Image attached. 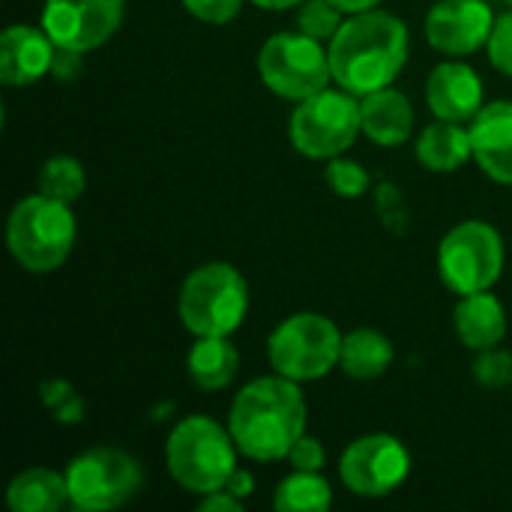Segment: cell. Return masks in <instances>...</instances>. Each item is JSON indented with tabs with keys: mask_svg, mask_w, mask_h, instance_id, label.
I'll return each instance as SVG.
<instances>
[{
	"mask_svg": "<svg viewBox=\"0 0 512 512\" xmlns=\"http://www.w3.org/2000/svg\"><path fill=\"white\" fill-rule=\"evenodd\" d=\"M309 408L297 381L285 375H267L249 381L231 402L228 432L240 456L252 462L288 459L297 438L306 435Z\"/></svg>",
	"mask_w": 512,
	"mask_h": 512,
	"instance_id": "6da1fadb",
	"label": "cell"
},
{
	"mask_svg": "<svg viewBox=\"0 0 512 512\" xmlns=\"http://www.w3.org/2000/svg\"><path fill=\"white\" fill-rule=\"evenodd\" d=\"M333 81L354 96L390 87L408 63V27L402 18L366 9L342 21L330 39Z\"/></svg>",
	"mask_w": 512,
	"mask_h": 512,
	"instance_id": "7a4b0ae2",
	"label": "cell"
},
{
	"mask_svg": "<svg viewBox=\"0 0 512 512\" xmlns=\"http://www.w3.org/2000/svg\"><path fill=\"white\" fill-rule=\"evenodd\" d=\"M237 453L240 450L231 432L204 414L183 417L165 441L168 474L189 495H210L225 489L237 471Z\"/></svg>",
	"mask_w": 512,
	"mask_h": 512,
	"instance_id": "3957f363",
	"label": "cell"
},
{
	"mask_svg": "<svg viewBox=\"0 0 512 512\" xmlns=\"http://www.w3.org/2000/svg\"><path fill=\"white\" fill-rule=\"evenodd\" d=\"M75 213L69 204L48 198L42 192L21 198L6 222V246L9 255L27 273H51L57 270L72 246H75Z\"/></svg>",
	"mask_w": 512,
	"mask_h": 512,
	"instance_id": "277c9868",
	"label": "cell"
},
{
	"mask_svg": "<svg viewBox=\"0 0 512 512\" xmlns=\"http://www.w3.org/2000/svg\"><path fill=\"white\" fill-rule=\"evenodd\" d=\"M177 312L195 339L231 336L246 321L249 285L237 267L225 261H207L183 279Z\"/></svg>",
	"mask_w": 512,
	"mask_h": 512,
	"instance_id": "5b68a950",
	"label": "cell"
},
{
	"mask_svg": "<svg viewBox=\"0 0 512 512\" xmlns=\"http://www.w3.org/2000/svg\"><path fill=\"white\" fill-rule=\"evenodd\" d=\"M339 327L318 312H297L285 318L267 339V357L273 372L303 384L330 375L342 354Z\"/></svg>",
	"mask_w": 512,
	"mask_h": 512,
	"instance_id": "8992f818",
	"label": "cell"
},
{
	"mask_svg": "<svg viewBox=\"0 0 512 512\" xmlns=\"http://www.w3.org/2000/svg\"><path fill=\"white\" fill-rule=\"evenodd\" d=\"M438 273L459 297L489 291L504 273V237L483 219L459 222L438 246Z\"/></svg>",
	"mask_w": 512,
	"mask_h": 512,
	"instance_id": "52a82bcc",
	"label": "cell"
},
{
	"mask_svg": "<svg viewBox=\"0 0 512 512\" xmlns=\"http://www.w3.org/2000/svg\"><path fill=\"white\" fill-rule=\"evenodd\" d=\"M363 132L360 123V99L342 90H321L303 99L288 123L291 144L306 159H333L342 156L357 135Z\"/></svg>",
	"mask_w": 512,
	"mask_h": 512,
	"instance_id": "ba28073f",
	"label": "cell"
},
{
	"mask_svg": "<svg viewBox=\"0 0 512 512\" xmlns=\"http://www.w3.org/2000/svg\"><path fill=\"white\" fill-rule=\"evenodd\" d=\"M63 474L69 486V504L81 512L117 510L144 486L141 465L114 447H93L75 456Z\"/></svg>",
	"mask_w": 512,
	"mask_h": 512,
	"instance_id": "9c48e42d",
	"label": "cell"
},
{
	"mask_svg": "<svg viewBox=\"0 0 512 512\" xmlns=\"http://www.w3.org/2000/svg\"><path fill=\"white\" fill-rule=\"evenodd\" d=\"M258 75L276 96L303 102L330 87V51L306 33H273L258 51Z\"/></svg>",
	"mask_w": 512,
	"mask_h": 512,
	"instance_id": "30bf717a",
	"label": "cell"
},
{
	"mask_svg": "<svg viewBox=\"0 0 512 512\" xmlns=\"http://www.w3.org/2000/svg\"><path fill=\"white\" fill-rule=\"evenodd\" d=\"M411 474V453L387 432L363 435L342 453L339 477L348 492L360 498L393 495Z\"/></svg>",
	"mask_w": 512,
	"mask_h": 512,
	"instance_id": "8fae6325",
	"label": "cell"
},
{
	"mask_svg": "<svg viewBox=\"0 0 512 512\" xmlns=\"http://www.w3.org/2000/svg\"><path fill=\"white\" fill-rule=\"evenodd\" d=\"M126 0H45L42 30L57 48L66 51H93L105 45L120 21Z\"/></svg>",
	"mask_w": 512,
	"mask_h": 512,
	"instance_id": "7c38bea8",
	"label": "cell"
},
{
	"mask_svg": "<svg viewBox=\"0 0 512 512\" xmlns=\"http://www.w3.org/2000/svg\"><path fill=\"white\" fill-rule=\"evenodd\" d=\"M495 27L486 0H438L426 15V42L450 57L480 51Z\"/></svg>",
	"mask_w": 512,
	"mask_h": 512,
	"instance_id": "4fadbf2b",
	"label": "cell"
},
{
	"mask_svg": "<svg viewBox=\"0 0 512 512\" xmlns=\"http://www.w3.org/2000/svg\"><path fill=\"white\" fill-rule=\"evenodd\" d=\"M426 105L438 120H474L483 111V78L468 63L444 60L426 81Z\"/></svg>",
	"mask_w": 512,
	"mask_h": 512,
	"instance_id": "5bb4252c",
	"label": "cell"
},
{
	"mask_svg": "<svg viewBox=\"0 0 512 512\" xmlns=\"http://www.w3.org/2000/svg\"><path fill=\"white\" fill-rule=\"evenodd\" d=\"M57 45L42 27L9 24L0 36V81L6 87L36 84L54 66Z\"/></svg>",
	"mask_w": 512,
	"mask_h": 512,
	"instance_id": "9a60e30c",
	"label": "cell"
},
{
	"mask_svg": "<svg viewBox=\"0 0 512 512\" xmlns=\"http://www.w3.org/2000/svg\"><path fill=\"white\" fill-rule=\"evenodd\" d=\"M474 162L495 183L512 186V102H492L471 120Z\"/></svg>",
	"mask_w": 512,
	"mask_h": 512,
	"instance_id": "2e32d148",
	"label": "cell"
},
{
	"mask_svg": "<svg viewBox=\"0 0 512 512\" xmlns=\"http://www.w3.org/2000/svg\"><path fill=\"white\" fill-rule=\"evenodd\" d=\"M360 123H363V135L378 147H399L414 132V108L402 90L381 87L363 96Z\"/></svg>",
	"mask_w": 512,
	"mask_h": 512,
	"instance_id": "e0dca14e",
	"label": "cell"
},
{
	"mask_svg": "<svg viewBox=\"0 0 512 512\" xmlns=\"http://www.w3.org/2000/svg\"><path fill=\"white\" fill-rule=\"evenodd\" d=\"M453 327H456V336L462 339V345H468L471 351H486V348H495L504 342L507 309L492 291L465 294L456 303Z\"/></svg>",
	"mask_w": 512,
	"mask_h": 512,
	"instance_id": "ac0fdd59",
	"label": "cell"
},
{
	"mask_svg": "<svg viewBox=\"0 0 512 512\" xmlns=\"http://www.w3.org/2000/svg\"><path fill=\"white\" fill-rule=\"evenodd\" d=\"M240 369V351L228 342V336H198L186 357L189 381L198 390L216 393L225 390Z\"/></svg>",
	"mask_w": 512,
	"mask_h": 512,
	"instance_id": "d6986e66",
	"label": "cell"
},
{
	"mask_svg": "<svg viewBox=\"0 0 512 512\" xmlns=\"http://www.w3.org/2000/svg\"><path fill=\"white\" fill-rule=\"evenodd\" d=\"M6 504L12 512H57L69 504L66 474L51 468H27L6 486Z\"/></svg>",
	"mask_w": 512,
	"mask_h": 512,
	"instance_id": "ffe728a7",
	"label": "cell"
},
{
	"mask_svg": "<svg viewBox=\"0 0 512 512\" xmlns=\"http://www.w3.org/2000/svg\"><path fill=\"white\" fill-rule=\"evenodd\" d=\"M417 159L423 168L429 171H456L462 168L468 159H474V147H471V129H462L459 123L453 120H438V123H429L417 144Z\"/></svg>",
	"mask_w": 512,
	"mask_h": 512,
	"instance_id": "44dd1931",
	"label": "cell"
},
{
	"mask_svg": "<svg viewBox=\"0 0 512 512\" xmlns=\"http://www.w3.org/2000/svg\"><path fill=\"white\" fill-rule=\"evenodd\" d=\"M393 357H396L393 342L384 333L360 327L342 339L339 366L354 381H372V378H381L393 366Z\"/></svg>",
	"mask_w": 512,
	"mask_h": 512,
	"instance_id": "7402d4cb",
	"label": "cell"
},
{
	"mask_svg": "<svg viewBox=\"0 0 512 512\" xmlns=\"http://www.w3.org/2000/svg\"><path fill=\"white\" fill-rule=\"evenodd\" d=\"M330 504L333 489L321 471H294L273 492V507L279 512H327Z\"/></svg>",
	"mask_w": 512,
	"mask_h": 512,
	"instance_id": "603a6c76",
	"label": "cell"
},
{
	"mask_svg": "<svg viewBox=\"0 0 512 512\" xmlns=\"http://www.w3.org/2000/svg\"><path fill=\"white\" fill-rule=\"evenodd\" d=\"M36 189L48 198H57L63 204H72L84 195L87 189V174L81 168L78 159L72 156H51L42 162L39 177H36Z\"/></svg>",
	"mask_w": 512,
	"mask_h": 512,
	"instance_id": "cb8c5ba5",
	"label": "cell"
},
{
	"mask_svg": "<svg viewBox=\"0 0 512 512\" xmlns=\"http://www.w3.org/2000/svg\"><path fill=\"white\" fill-rule=\"evenodd\" d=\"M39 402L42 408L60 423V426H75L84 420V399L81 393L63 381V378H48L39 384Z\"/></svg>",
	"mask_w": 512,
	"mask_h": 512,
	"instance_id": "d4e9b609",
	"label": "cell"
},
{
	"mask_svg": "<svg viewBox=\"0 0 512 512\" xmlns=\"http://www.w3.org/2000/svg\"><path fill=\"white\" fill-rule=\"evenodd\" d=\"M297 27L318 42H330L342 27V9L333 0H303L297 12Z\"/></svg>",
	"mask_w": 512,
	"mask_h": 512,
	"instance_id": "484cf974",
	"label": "cell"
},
{
	"mask_svg": "<svg viewBox=\"0 0 512 512\" xmlns=\"http://www.w3.org/2000/svg\"><path fill=\"white\" fill-rule=\"evenodd\" d=\"M324 180L327 186L342 195V198H360L366 189H369V171L354 162V159H342V156H333L327 159V171H324Z\"/></svg>",
	"mask_w": 512,
	"mask_h": 512,
	"instance_id": "4316f807",
	"label": "cell"
},
{
	"mask_svg": "<svg viewBox=\"0 0 512 512\" xmlns=\"http://www.w3.org/2000/svg\"><path fill=\"white\" fill-rule=\"evenodd\" d=\"M471 375L486 390H504V387H510L512 354L510 351H501L498 345L495 348H486V351H477V360L471 366Z\"/></svg>",
	"mask_w": 512,
	"mask_h": 512,
	"instance_id": "83f0119b",
	"label": "cell"
},
{
	"mask_svg": "<svg viewBox=\"0 0 512 512\" xmlns=\"http://www.w3.org/2000/svg\"><path fill=\"white\" fill-rule=\"evenodd\" d=\"M486 48H489L492 66L512 78V12H504L501 18H495V27H492Z\"/></svg>",
	"mask_w": 512,
	"mask_h": 512,
	"instance_id": "f1b7e54d",
	"label": "cell"
},
{
	"mask_svg": "<svg viewBox=\"0 0 512 512\" xmlns=\"http://www.w3.org/2000/svg\"><path fill=\"white\" fill-rule=\"evenodd\" d=\"M183 6L204 24H228L240 15L243 0H183Z\"/></svg>",
	"mask_w": 512,
	"mask_h": 512,
	"instance_id": "f546056e",
	"label": "cell"
},
{
	"mask_svg": "<svg viewBox=\"0 0 512 512\" xmlns=\"http://www.w3.org/2000/svg\"><path fill=\"white\" fill-rule=\"evenodd\" d=\"M288 462L294 471H321L324 462H327V453H324V444L312 435H303L297 438V444L291 447L288 453Z\"/></svg>",
	"mask_w": 512,
	"mask_h": 512,
	"instance_id": "4dcf8cb0",
	"label": "cell"
},
{
	"mask_svg": "<svg viewBox=\"0 0 512 512\" xmlns=\"http://www.w3.org/2000/svg\"><path fill=\"white\" fill-rule=\"evenodd\" d=\"M51 75L57 81H75L81 75V54L78 51H66V48H57L54 54V66H51Z\"/></svg>",
	"mask_w": 512,
	"mask_h": 512,
	"instance_id": "1f68e13d",
	"label": "cell"
},
{
	"mask_svg": "<svg viewBox=\"0 0 512 512\" xmlns=\"http://www.w3.org/2000/svg\"><path fill=\"white\" fill-rule=\"evenodd\" d=\"M201 512H240L243 510V501L237 495H231L228 489H219V492H210V495H201Z\"/></svg>",
	"mask_w": 512,
	"mask_h": 512,
	"instance_id": "d6a6232c",
	"label": "cell"
},
{
	"mask_svg": "<svg viewBox=\"0 0 512 512\" xmlns=\"http://www.w3.org/2000/svg\"><path fill=\"white\" fill-rule=\"evenodd\" d=\"M225 489H228L231 495H237L240 501H246V498L255 492V477H252V471H246V468H237V471L231 474V480L225 483Z\"/></svg>",
	"mask_w": 512,
	"mask_h": 512,
	"instance_id": "836d02e7",
	"label": "cell"
},
{
	"mask_svg": "<svg viewBox=\"0 0 512 512\" xmlns=\"http://www.w3.org/2000/svg\"><path fill=\"white\" fill-rule=\"evenodd\" d=\"M342 12H348V15H357V12H366V9H375L381 0H333Z\"/></svg>",
	"mask_w": 512,
	"mask_h": 512,
	"instance_id": "e575fe53",
	"label": "cell"
},
{
	"mask_svg": "<svg viewBox=\"0 0 512 512\" xmlns=\"http://www.w3.org/2000/svg\"><path fill=\"white\" fill-rule=\"evenodd\" d=\"M255 6H261V9H273V12H279V9H291V6H300L303 0H252Z\"/></svg>",
	"mask_w": 512,
	"mask_h": 512,
	"instance_id": "d590c367",
	"label": "cell"
},
{
	"mask_svg": "<svg viewBox=\"0 0 512 512\" xmlns=\"http://www.w3.org/2000/svg\"><path fill=\"white\" fill-rule=\"evenodd\" d=\"M507 3H510V6H512V0H507Z\"/></svg>",
	"mask_w": 512,
	"mask_h": 512,
	"instance_id": "8d00e7d4",
	"label": "cell"
}]
</instances>
